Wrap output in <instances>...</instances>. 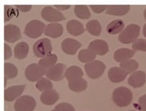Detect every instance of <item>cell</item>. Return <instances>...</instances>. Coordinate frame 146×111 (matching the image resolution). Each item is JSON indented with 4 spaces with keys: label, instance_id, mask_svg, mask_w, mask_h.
I'll return each mask as SVG.
<instances>
[{
    "label": "cell",
    "instance_id": "13",
    "mask_svg": "<svg viewBox=\"0 0 146 111\" xmlns=\"http://www.w3.org/2000/svg\"><path fill=\"white\" fill-rule=\"evenodd\" d=\"M61 46L63 52L70 55H74L78 52L79 48L82 47V44L77 40L68 38L62 41Z\"/></svg>",
    "mask_w": 146,
    "mask_h": 111
},
{
    "label": "cell",
    "instance_id": "23",
    "mask_svg": "<svg viewBox=\"0 0 146 111\" xmlns=\"http://www.w3.org/2000/svg\"><path fill=\"white\" fill-rule=\"evenodd\" d=\"M15 57L18 59L22 60L27 58L29 53V46L26 42H20L15 47L14 50Z\"/></svg>",
    "mask_w": 146,
    "mask_h": 111
},
{
    "label": "cell",
    "instance_id": "19",
    "mask_svg": "<svg viewBox=\"0 0 146 111\" xmlns=\"http://www.w3.org/2000/svg\"><path fill=\"white\" fill-rule=\"evenodd\" d=\"M130 11L129 5H109L106 14L113 16H123L127 15Z\"/></svg>",
    "mask_w": 146,
    "mask_h": 111
},
{
    "label": "cell",
    "instance_id": "41",
    "mask_svg": "<svg viewBox=\"0 0 146 111\" xmlns=\"http://www.w3.org/2000/svg\"><path fill=\"white\" fill-rule=\"evenodd\" d=\"M144 18H145V19L146 20V9L144 11Z\"/></svg>",
    "mask_w": 146,
    "mask_h": 111
},
{
    "label": "cell",
    "instance_id": "27",
    "mask_svg": "<svg viewBox=\"0 0 146 111\" xmlns=\"http://www.w3.org/2000/svg\"><path fill=\"white\" fill-rule=\"evenodd\" d=\"M86 29L90 35L94 36H99L102 32L101 23H99L98 20L97 19L90 20L86 23Z\"/></svg>",
    "mask_w": 146,
    "mask_h": 111
},
{
    "label": "cell",
    "instance_id": "15",
    "mask_svg": "<svg viewBox=\"0 0 146 111\" xmlns=\"http://www.w3.org/2000/svg\"><path fill=\"white\" fill-rule=\"evenodd\" d=\"M88 48L98 55H105L109 52V45L106 41L102 39H96L89 44Z\"/></svg>",
    "mask_w": 146,
    "mask_h": 111
},
{
    "label": "cell",
    "instance_id": "18",
    "mask_svg": "<svg viewBox=\"0 0 146 111\" xmlns=\"http://www.w3.org/2000/svg\"><path fill=\"white\" fill-rule=\"evenodd\" d=\"M59 99V94L58 93L54 90H48L42 93V94L40 95V101L46 106H52L58 102V100Z\"/></svg>",
    "mask_w": 146,
    "mask_h": 111
},
{
    "label": "cell",
    "instance_id": "7",
    "mask_svg": "<svg viewBox=\"0 0 146 111\" xmlns=\"http://www.w3.org/2000/svg\"><path fill=\"white\" fill-rule=\"evenodd\" d=\"M35 99L30 95L21 96L14 104L15 111H33L35 110Z\"/></svg>",
    "mask_w": 146,
    "mask_h": 111
},
{
    "label": "cell",
    "instance_id": "30",
    "mask_svg": "<svg viewBox=\"0 0 146 111\" xmlns=\"http://www.w3.org/2000/svg\"><path fill=\"white\" fill-rule=\"evenodd\" d=\"M18 68L16 67L14 64L10 62H5L4 64V74L5 78L7 79L15 78L18 75Z\"/></svg>",
    "mask_w": 146,
    "mask_h": 111
},
{
    "label": "cell",
    "instance_id": "35",
    "mask_svg": "<svg viewBox=\"0 0 146 111\" xmlns=\"http://www.w3.org/2000/svg\"><path fill=\"white\" fill-rule=\"evenodd\" d=\"M109 5H90V7L96 14H101L108 9Z\"/></svg>",
    "mask_w": 146,
    "mask_h": 111
},
{
    "label": "cell",
    "instance_id": "28",
    "mask_svg": "<svg viewBox=\"0 0 146 111\" xmlns=\"http://www.w3.org/2000/svg\"><path fill=\"white\" fill-rule=\"evenodd\" d=\"M76 16L81 19H88L90 18V11L86 5H76L74 7Z\"/></svg>",
    "mask_w": 146,
    "mask_h": 111
},
{
    "label": "cell",
    "instance_id": "3",
    "mask_svg": "<svg viewBox=\"0 0 146 111\" xmlns=\"http://www.w3.org/2000/svg\"><path fill=\"white\" fill-rule=\"evenodd\" d=\"M32 49H33L34 55L40 58H42L51 55V52L53 51L50 40L46 38L36 41L33 45Z\"/></svg>",
    "mask_w": 146,
    "mask_h": 111
},
{
    "label": "cell",
    "instance_id": "21",
    "mask_svg": "<svg viewBox=\"0 0 146 111\" xmlns=\"http://www.w3.org/2000/svg\"><path fill=\"white\" fill-rule=\"evenodd\" d=\"M125 23L121 19H115L110 22L106 27V31L110 35L121 34L124 30Z\"/></svg>",
    "mask_w": 146,
    "mask_h": 111
},
{
    "label": "cell",
    "instance_id": "24",
    "mask_svg": "<svg viewBox=\"0 0 146 111\" xmlns=\"http://www.w3.org/2000/svg\"><path fill=\"white\" fill-rule=\"evenodd\" d=\"M58 61V57L54 54H51L50 55L46 56L45 58H42L38 61V66L42 68L44 70H48L49 69L53 67L54 65H56V62Z\"/></svg>",
    "mask_w": 146,
    "mask_h": 111
},
{
    "label": "cell",
    "instance_id": "2",
    "mask_svg": "<svg viewBox=\"0 0 146 111\" xmlns=\"http://www.w3.org/2000/svg\"><path fill=\"white\" fill-rule=\"evenodd\" d=\"M140 26L134 23L129 24L123 30L121 34H119V41L123 44L133 43L140 35Z\"/></svg>",
    "mask_w": 146,
    "mask_h": 111
},
{
    "label": "cell",
    "instance_id": "42",
    "mask_svg": "<svg viewBox=\"0 0 146 111\" xmlns=\"http://www.w3.org/2000/svg\"><path fill=\"white\" fill-rule=\"evenodd\" d=\"M51 111H57V110H56L55 109H54V110H51Z\"/></svg>",
    "mask_w": 146,
    "mask_h": 111
},
{
    "label": "cell",
    "instance_id": "8",
    "mask_svg": "<svg viewBox=\"0 0 146 111\" xmlns=\"http://www.w3.org/2000/svg\"><path fill=\"white\" fill-rule=\"evenodd\" d=\"M46 75V70L41 68L38 63L28 65L25 69V77L30 82H38Z\"/></svg>",
    "mask_w": 146,
    "mask_h": 111
},
{
    "label": "cell",
    "instance_id": "34",
    "mask_svg": "<svg viewBox=\"0 0 146 111\" xmlns=\"http://www.w3.org/2000/svg\"><path fill=\"white\" fill-rule=\"evenodd\" d=\"M54 109L57 111H75L74 107L71 104L67 103V102H62L58 104L56 106Z\"/></svg>",
    "mask_w": 146,
    "mask_h": 111
},
{
    "label": "cell",
    "instance_id": "1",
    "mask_svg": "<svg viewBox=\"0 0 146 111\" xmlns=\"http://www.w3.org/2000/svg\"><path fill=\"white\" fill-rule=\"evenodd\" d=\"M133 95L129 88L119 86L112 94V100L119 107H126L133 102Z\"/></svg>",
    "mask_w": 146,
    "mask_h": 111
},
{
    "label": "cell",
    "instance_id": "6",
    "mask_svg": "<svg viewBox=\"0 0 146 111\" xmlns=\"http://www.w3.org/2000/svg\"><path fill=\"white\" fill-rule=\"evenodd\" d=\"M41 15L44 20L50 22V23H58L66 19V17L62 12L50 6H46L42 8Z\"/></svg>",
    "mask_w": 146,
    "mask_h": 111
},
{
    "label": "cell",
    "instance_id": "20",
    "mask_svg": "<svg viewBox=\"0 0 146 111\" xmlns=\"http://www.w3.org/2000/svg\"><path fill=\"white\" fill-rule=\"evenodd\" d=\"M66 29L68 33L74 36L81 35L85 32V28L83 27L82 23L78 20L74 19L68 21L66 23Z\"/></svg>",
    "mask_w": 146,
    "mask_h": 111
},
{
    "label": "cell",
    "instance_id": "25",
    "mask_svg": "<svg viewBox=\"0 0 146 111\" xmlns=\"http://www.w3.org/2000/svg\"><path fill=\"white\" fill-rule=\"evenodd\" d=\"M83 73L82 70L79 66H71L70 67H68L66 70L65 73V78L69 81H71V80L78 79L80 78H82Z\"/></svg>",
    "mask_w": 146,
    "mask_h": 111
},
{
    "label": "cell",
    "instance_id": "5",
    "mask_svg": "<svg viewBox=\"0 0 146 111\" xmlns=\"http://www.w3.org/2000/svg\"><path fill=\"white\" fill-rule=\"evenodd\" d=\"M85 70L88 77L91 79H97L104 74L106 65L102 61L94 60L85 65Z\"/></svg>",
    "mask_w": 146,
    "mask_h": 111
},
{
    "label": "cell",
    "instance_id": "43",
    "mask_svg": "<svg viewBox=\"0 0 146 111\" xmlns=\"http://www.w3.org/2000/svg\"><path fill=\"white\" fill-rule=\"evenodd\" d=\"M129 111H137V110H129Z\"/></svg>",
    "mask_w": 146,
    "mask_h": 111
},
{
    "label": "cell",
    "instance_id": "38",
    "mask_svg": "<svg viewBox=\"0 0 146 111\" xmlns=\"http://www.w3.org/2000/svg\"><path fill=\"white\" fill-rule=\"evenodd\" d=\"M16 7L22 12H28L31 9V5H17Z\"/></svg>",
    "mask_w": 146,
    "mask_h": 111
},
{
    "label": "cell",
    "instance_id": "33",
    "mask_svg": "<svg viewBox=\"0 0 146 111\" xmlns=\"http://www.w3.org/2000/svg\"><path fill=\"white\" fill-rule=\"evenodd\" d=\"M15 14V9L10 6H5L4 8V21L7 22L11 19L13 16Z\"/></svg>",
    "mask_w": 146,
    "mask_h": 111
},
{
    "label": "cell",
    "instance_id": "39",
    "mask_svg": "<svg viewBox=\"0 0 146 111\" xmlns=\"http://www.w3.org/2000/svg\"><path fill=\"white\" fill-rule=\"evenodd\" d=\"M57 10L58 11H66V10H68L69 8L70 7V5H55L54 6Z\"/></svg>",
    "mask_w": 146,
    "mask_h": 111
},
{
    "label": "cell",
    "instance_id": "10",
    "mask_svg": "<svg viewBox=\"0 0 146 111\" xmlns=\"http://www.w3.org/2000/svg\"><path fill=\"white\" fill-rule=\"evenodd\" d=\"M22 35L20 28L14 25V24H8L4 27V39L7 43H15L18 40L21 39Z\"/></svg>",
    "mask_w": 146,
    "mask_h": 111
},
{
    "label": "cell",
    "instance_id": "16",
    "mask_svg": "<svg viewBox=\"0 0 146 111\" xmlns=\"http://www.w3.org/2000/svg\"><path fill=\"white\" fill-rule=\"evenodd\" d=\"M63 33V27L62 25H61L58 23H50L46 27L44 34L48 37H50L52 39H57L59 38L60 36Z\"/></svg>",
    "mask_w": 146,
    "mask_h": 111
},
{
    "label": "cell",
    "instance_id": "36",
    "mask_svg": "<svg viewBox=\"0 0 146 111\" xmlns=\"http://www.w3.org/2000/svg\"><path fill=\"white\" fill-rule=\"evenodd\" d=\"M12 56V50L7 43H4V59L7 60Z\"/></svg>",
    "mask_w": 146,
    "mask_h": 111
},
{
    "label": "cell",
    "instance_id": "17",
    "mask_svg": "<svg viewBox=\"0 0 146 111\" xmlns=\"http://www.w3.org/2000/svg\"><path fill=\"white\" fill-rule=\"evenodd\" d=\"M135 55L133 50H130L129 48H120L114 52L113 58L114 60L117 62H122L127 60L131 59Z\"/></svg>",
    "mask_w": 146,
    "mask_h": 111
},
{
    "label": "cell",
    "instance_id": "31",
    "mask_svg": "<svg viewBox=\"0 0 146 111\" xmlns=\"http://www.w3.org/2000/svg\"><path fill=\"white\" fill-rule=\"evenodd\" d=\"M36 88L39 91L45 92L53 90V84L51 81L46 78H42L36 82Z\"/></svg>",
    "mask_w": 146,
    "mask_h": 111
},
{
    "label": "cell",
    "instance_id": "22",
    "mask_svg": "<svg viewBox=\"0 0 146 111\" xmlns=\"http://www.w3.org/2000/svg\"><path fill=\"white\" fill-rule=\"evenodd\" d=\"M68 86L70 90L74 92H82L86 90L87 88V82L83 78L78 79L71 80L68 82Z\"/></svg>",
    "mask_w": 146,
    "mask_h": 111
},
{
    "label": "cell",
    "instance_id": "9",
    "mask_svg": "<svg viewBox=\"0 0 146 111\" xmlns=\"http://www.w3.org/2000/svg\"><path fill=\"white\" fill-rule=\"evenodd\" d=\"M66 66L63 63H58L54 65L53 67L49 69L46 72V77L48 79L58 82L65 78V73L66 70Z\"/></svg>",
    "mask_w": 146,
    "mask_h": 111
},
{
    "label": "cell",
    "instance_id": "32",
    "mask_svg": "<svg viewBox=\"0 0 146 111\" xmlns=\"http://www.w3.org/2000/svg\"><path fill=\"white\" fill-rule=\"evenodd\" d=\"M132 47L134 51L146 52V39H137L133 43Z\"/></svg>",
    "mask_w": 146,
    "mask_h": 111
},
{
    "label": "cell",
    "instance_id": "11",
    "mask_svg": "<svg viewBox=\"0 0 146 111\" xmlns=\"http://www.w3.org/2000/svg\"><path fill=\"white\" fill-rule=\"evenodd\" d=\"M26 88L25 85H17L7 88L4 91V99L6 102H13L21 97Z\"/></svg>",
    "mask_w": 146,
    "mask_h": 111
},
{
    "label": "cell",
    "instance_id": "29",
    "mask_svg": "<svg viewBox=\"0 0 146 111\" xmlns=\"http://www.w3.org/2000/svg\"><path fill=\"white\" fill-rule=\"evenodd\" d=\"M119 67L121 68L123 70L126 71L127 73L130 74V73H133V72L137 71V70L139 67V64L136 60L129 59L127 61L121 62Z\"/></svg>",
    "mask_w": 146,
    "mask_h": 111
},
{
    "label": "cell",
    "instance_id": "4",
    "mask_svg": "<svg viewBox=\"0 0 146 111\" xmlns=\"http://www.w3.org/2000/svg\"><path fill=\"white\" fill-rule=\"evenodd\" d=\"M46 27V26L39 20H31L26 25L24 33L29 38L38 39L43 34Z\"/></svg>",
    "mask_w": 146,
    "mask_h": 111
},
{
    "label": "cell",
    "instance_id": "12",
    "mask_svg": "<svg viewBox=\"0 0 146 111\" xmlns=\"http://www.w3.org/2000/svg\"><path fill=\"white\" fill-rule=\"evenodd\" d=\"M145 82L146 74L141 70L132 73L128 78V84L133 88L142 87L145 84Z\"/></svg>",
    "mask_w": 146,
    "mask_h": 111
},
{
    "label": "cell",
    "instance_id": "40",
    "mask_svg": "<svg viewBox=\"0 0 146 111\" xmlns=\"http://www.w3.org/2000/svg\"><path fill=\"white\" fill-rule=\"evenodd\" d=\"M143 35L146 38V24H145V26L143 27Z\"/></svg>",
    "mask_w": 146,
    "mask_h": 111
},
{
    "label": "cell",
    "instance_id": "14",
    "mask_svg": "<svg viewBox=\"0 0 146 111\" xmlns=\"http://www.w3.org/2000/svg\"><path fill=\"white\" fill-rule=\"evenodd\" d=\"M129 74L126 71L123 70L121 67H114L110 68L108 71V78L111 82L113 83H119L121 82L127 78V76Z\"/></svg>",
    "mask_w": 146,
    "mask_h": 111
},
{
    "label": "cell",
    "instance_id": "26",
    "mask_svg": "<svg viewBox=\"0 0 146 111\" xmlns=\"http://www.w3.org/2000/svg\"><path fill=\"white\" fill-rule=\"evenodd\" d=\"M96 57H97V55L95 54L94 52H93L91 50H90L89 48L81 50L79 51L78 55L79 61L81 62L86 64L89 63V62L95 60Z\"/></svg>",
    "mask_w": 146,
    "mask_h": 111
},
{
    "label": "cell",
    "instance_id": "37",
    "mask_svg": "<svg viewBox=\"0 0 146 111\" xmlns=\"http://www.w3.org/2000/svg\"><path fill=\"white\" fill-rule=\"evenodd\" d=\"M138 104L141 110L146 111V94H144L139 98Z\"/></svg>",
    "mask_w": 146,
    "mask_h": 111
}]
</instances>
